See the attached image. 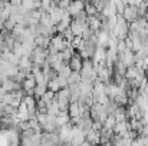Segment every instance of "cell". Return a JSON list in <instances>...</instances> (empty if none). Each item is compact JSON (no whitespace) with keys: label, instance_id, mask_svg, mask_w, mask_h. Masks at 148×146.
I'll return each instance as SVG.
<instances>
[{"label":"cell","instance_id":"cell-34","mask_svg":"<svg viewBox=\"0 0 148 146\" xmlns=\"http://www.w3.org/2000/svg\"><path fill=\"white\" fill-rule=\"evenodd\" d=\"M1 40H4V37H3V35H1V32H0V42Z\"/></svg>","mask_w":148,"mask_h":146},{"label":"cell","instance_id":"cell-35","mask_svg":"<svg viewBox=\"0 0 148 146\" xmlns=\"http://www.w3.org/2000/svg\"><path fill=\"white\" fill-rule=\"evenodd\" d=\"M3 3H4V1H3V0H0V7H3Z\"/></svg>","mask_w":148,"mask_h":146},{"label":"cell","instance_id":"cell-2","mask_svg":"<svg viewBox=\"0 0 148 146\" xmlns=\"http://www.w3.org/2000/svg\"><path fill=\"white\" fill-rule=\"evenodd\" d=\"M128 23H132L138 19V9L135 4H130V6H125L122 14H121Z\"/></svg>","mask_w":148,"mask_h":146},{"label":"cell","instance_id":"cell-27","mask_svg":"<svg viewBox=\"0 0 148 146\" xmlns=\"http://www.w3.org/2000/svg\"><path fill=\"white\" fill-rule=\"evenodd\" d=\"M115 7H116V13L118 14H122V12L125 9V3L122 0H118V1H115Z\"/></svg>","mask_w":148,"mask_h":146},{"label":"cell","instance_id":"cell-8","mask_svg":"<svg viewBox=\"0 0 148 146\" xmlns=\"http://www.w3.org/2000/svg\"><path fill=\"white\" fill-rule=\"evenodd\" d=\"M119 59L124 62V65H125L127 67H132V66L135 65V60H134V52H132V50H125V52L119 56Z\"/></svg>","mask_w":148,"mask_h":146},{"label":"cell","instance_id":"cell-25","mask_svg":"<svg viewBox=\"0 0 148 146\" xmlns=\"http://www.w3.org/2000/svg\"><path fill=\"white\" fill-rule=\"evenodd\" d=\"M14 26H16V22H14V20H12V19L9 17V19L4 22V27H3V29H6L7 32H12Z\"/></svg>","mask_w":148,"mask_h":146},{"label":"cell","instance_id":"cell-14","mask_svg":"<svg viewBox=\"0 0 148 146\" xmlns=\"http://www.w3.org/2000/svg\"><path fill=\"white\" fill-rule=\"evenodd\" d=\"M105 56H106V49L98 46L97 50H95V54H94L92 60L94 62H105Z\"/></svg>","mask_w":148,"mask_h":146},{"label":"cell","instance_id":"cell-17","mask_svg":"<svg viewBox=\"0 0 148 146\" xmlns=\"http://www.w3.org/2000/svg\"><path fill=\"white\" fill-rule=\"evenodd\" d=\"M48 90H52L53 93H56V92H59V90H60V86H59L58 77H56V79H53V80H50V82H48Z\"/></svg>","mask_w":148,"mask_h":146},{"label":"cell","instance_id":"cell-19","mask_svg":"<svg viewBox=\"0 0 148 146\" xmlns=\"http://www.w3.org/2000/svg\"><path fill=\"white\" fill-rule=\"evenodd\" d=\"M40 99H42V100L48 105V103H50L52 100H55V93H53L52 90H46V92H45V95L40 97Z\"/></svg>","mask_w":148,"mask_h":146},{"label":"cell","instance_id":"cell-36","mask_svg":"<svg viewBox=\"0 0 148 146\" xmlns=\"http://www.w3.org/2000/svg\"><path fill=\"white\" fill-rule=\"evenodd\" d=\"M145 77H147V79H148V69H147V70H145Z\"/></svg>","mask_w":148,"mask_h":146},{"label":"cell","instance_id":"cell-10","mask_svg":"<svg viewBox=\"0 0 148 146\" xmlns=\"http://www.w3.org/2000/svg\"><path fill=\"white\" fill-rule=\"evenodd\" d=\"M35 45L36 48L48 49L50 45V36H45V35H38L35 37Z\"/></svg>","mask_w":148,"mask_h":146},{"label":"cell","instance_id":"cell-33","mask_svg":"<svg viewBox=\"0 0 148 146\" xmlns=\"http://www.w3.org/2000/svg\"><path fill=\"white\" fill-rule=\"evenodd\" d=\"M143 1H144V0H134V4H135V6H138V4H141Z\"/></svg>","mask_w":148,"mask_h":146},{"label":"cell","instance_id":"cell-1","mask_svg":"<svg viewBox=\"0 0 148 146\" xmlns=\"http://www.w3.org/2000/svg\"><path fill=\"white\" fill-rule=\"evenodd\" d=\"M50 46L55 48L58 52H62V50H65L66 48H69L71 43L68 40H65L60 33H56V35L50 36Z\"/></svg>","mask_w":148,"mask_h":146},{"label":"cell","instance_id":"cell-23","mask_svg":"<svg viewBox=\"0 0 148 146\" xmlns=\"http://www.w3.org/2000/svg\"><path fill=\"white\" fill-rule=\"evenodd\" d=\"M71 73H72V70H71V69H69V66L66 65L62 70H59V72H58V76H60V77H66V79H68Z\"/></svg>","mask_w":148,"mask_h":146},{"label":"cell","instance_id":"cell-29","mask_svg":"<svg viewBox=\"0 0 148 146\" xmlns=\"http://www.w3.org/2000/svg\"><path fill=\"white\" fill-rule=\"evenodd\" d=\"M58 82H59V86H60V89H65V88H68V79H66V77H60V76H58Z\"/></svg>","mask_w":148,"mask_h":146},{"label":"cell","instance_id":"cell-28","mask_svg":"<svg viewBox=\"0 0 148 146\" xmlns=\"http://www.w3.org/2000/svg\"><path fill=\"white\" fill-rule=\"evenodd\" d=\"M62 36H63V39L65 40H68L69 43H71V40H72V37H73V35H72V32H71V29H66L63 33H60Z\"/></svg>","mask_w":148,"mask_h":146},{"label":"cell","instance_id":"cell-26","mask_svg":"<svg viewBox=\"0 0 148 146\" xmlns=\"http://www.w3.org/2000/svg\"><path fill=\"white\" fill-rule=\"evenodd\" d=\"M50 7H53L52 0H40V9H42L43 12H48Z\"/></svg>","mask_w":148,"mask_h":146},{"label":"cell","instance_id":"cell-21","mask_svg":"<svg viewBox=\"0 0 148 146\" xmlns=\"http://www.w3.org/2000/svg\"><path fill=\"white\" fill-rule=\"evenodd\" d=\"M137 9H138V17H145L147 16V4H145V1L138 4Z\"/></svg>","mask_w":148,"mask_h":146},{"label":"cell","instance_id":"cell-4","mask_svg":"<svg viewBox=\"0 0 148 146\" xmlns=\"http://www.w3.org/2000/svg\"><path fill=\"white\" fill-rule=\"evenodd\" d=\"M68 66H69V69L72 70V72H76V73H79L81 70H82V59H81V56H79V53H73V56L71 57V60L68 62Z\"/></svg>","mask_w":148,"mask_h":146},{"label":"cell","instance_id":"cell-15","mask_svg":"<svg viewBox=\"0 0 148 146\" xmlns=\"http://www.w3.org/2000/svg\"><path fill=\"white\" fill-rule=\"evenodd\" d=\"M115 123H116V120H115V117H114V115H108L102 126H103L105 129H112V128L115 126Z\"/></svg>","mask_w":148,"mask_h":146},{"label":"cell","instance_id":"cell-5","mask_svg":"<svg viewBox=\"0 0 148 146\" xmlns=\"http://www.w3.org/2000/svg\"><path fill=\"white\" fill-rule=\"evenodd\" d=\"M86 27H88V23H82V22H78L75 19H72V23L69 26V29H71L73 36H82V33H84V30Z\"/></svg>","mask_w":148,"mask_h":146},{"label":"cell","instance_id":"cell-18","mask_svg":"<svg viewBox=\"0 0 148 146\" xmlns=\"http://www.w3.org/2000/svg\"><path fill=\"white\" fill-rule=\"evenodd\" d=\"M79 82H81V75L76 73V72H72L69 75V77H68V85H71V83H79Z\"/></svg>","mask_w":148,"mask_h":146},{"label":"cell","instance_id":"cell-24","mask_svg":"<svg viewBox=\"0 0 148 146\" xmlns=\"http://www.w3.org/2000/svg\"><path fill=\"white\" fill-rule=\"evenodd\" d=\"M81 42H82V37H81V36H73L72 40H71V48L78 49L79 48V45H81Z\"/></svg>","mask_w":148,"mask_h":146},{"label":"cell","instance_id":"cell-16","mask_svg":"<svg viewBox=\"0 0 148 146\" xmlns=\"http://www.w3.org/2000/svg\"><path fill=\"white\" fill-rule=\"evenodd\" d=\"M84 10H85L86 16H95V14L98 13V10L95 9V6H94L92 3H85V7H84Z\"/></svg>","mask_w":148,"mask_h":146},{"label":"cell","instance_id":"cell-31","mask_svg":"<svg viewBox=\"0 0 148 146\" xmlns=\"http://www.w3.org/2000/svg\"><path fill=\"white\" fill-rule=\"evenodd\" d=\"M4 22H6V20L0 16V30H3V27H4Z\"/></svg>","mask_w":148,"mask_h":146},{"label":"cell","instance_id":"cell-3","mask_svg":"<svg viewBox=\"0 0 148 146\" xmlns=\"http://www.w3.org/2000/svg\"><path fill=\"white\" fill-rule=\"evenodd\" d=\"M84 7H85V3H84L82 0H72L66 10H68V13L71 14V17L73 19L78 13H81V12L84 10Z\"/></svg>","mask_w":148,"mask_h":146},{"label":"cell","instance_id":"cell-22","mask_svg":"<svg viewBox=\"0 0 148 146\" xmlns=\"http://www.w3.org/2000/svg\"><path fill=\"white\" fill-rule=\"evenodd\" d=\"M125 50H128V49H127V45H125V42H124V40H118V42H116V52H118V54L121 56Z\"/></svg>","mask_w":148,"mask_h":146},{"label":"cell","instance_id":"cell-37","mask_svg":"<svg viewBox=\"0 0 148 146\" xmlns=\"http://www.w3.org/2000/svg\"><path fill=\"white\" fill-rule=\"evenodd\" d=\"M147 57H148V52H147Z\"/></svg>","mask_w":148,"mask_h":146},{"label":"cell","instance_id":"cell-20","mask_svg":"<svg viewBox=\"0 0 148 146\" xmlns=\"http://www.w3.org/2000/svg\"><path fill=\"white\" fill-rule=\"evenodd\" d=\"M43 75H45V79H46V82H50V80H53V79H56V77H58V72H55L52 67H50L48 72H45Z\"/></svg>","mask_w":148,"mask_h":146},{"label":"cell","instance_id":"cell-11","mask_svg":"<svg viewBox=\"0 0 148 146\" xmlns=\"http://www.w3.org/2000/svg\"><path fill=\"white\" fill-rule=\"evenodd\" d=\"M19 69L20 70H25V72H30L32 70V62L29 59V56H22L19 59Z\"/></svg>","mask_w":148,"mask_h":146},{"label":"cell","instance_id":"cell-32","mask_svg":"<svg viewBox=\"0 0 148 146\" xmlns=\"http://www.w3.org/2000/svg\"><path fill=\"white\" fill-rule=\"evenodd\" d=\"M125 3V6H130V4H134V0H122Z\"/></svg>","mask_w":148,"mask_h":146},{"label":"cell","instance_id":"cell-30","mask_svg":"<svg viewBox=\"0 0 148 146\" xmlns=\"http://www.w3.org/2000/svg\"><path fill=\"white\" fill-rule=\"evenodd\" d=\"M9 3L13 6H22V0H9Z\"/></svg>","mask_w":148,"mask_h":146},{"label":"cell","instance_id":"cell-9","mask_svg":"<svg viewBox=\"0 0 148 146\" xmlns=\"http://www.w3.org/2000/svg\"><path fill=\"white\" fill-rule=\"evenodd\" d=\"M130 130V125H128V120H125V122H116L115 123V126L112 128V132L115 133V135H119V136H122L124 133H127Z\"/></svg>","mask_w":148,"mask_h":146},{"label":"cell","instance_id":"cell-7","mask_svg":"<svg viewBox=\"0 0 148 146\" xmlns=\"http://www.w3.org/2000/svg\"><path fill=\"white\" fill-rule=\"evenodd\" d=\"M99 13H97L95 16H88V27L92 30V32H98L101 30V19H99Z\"/></svg>","mask_w":148,"mask_h":146},{"label":"cell","instance_id":"cell-13","mask_svg":"<svg viewBox=\"0 0 148 146\" xmlns=\"http://www.w3.org/2000/svg\"><path fill=\"white\" fill-rule=\"evenodd\" d=\"M46 90H48V85H36V86L33 88V96H35V99H36V100L40 99V97L45 95Z\"/></svg>","mask_w":148,"mask_h":146},{"label":"cell","instance_id":"cell-12","mask_svg":"<svg viewBox=\"0 0 148 146\" xmlns=\"http://www.w3.org/2000/svg\"><path fill=\"white\" fill-rule=\"evenodd\" d=\"M68 113L71 117H76L81 115V105L78 102H73V103H69L68 106Z\"/></svg>","mask_w":148,"mask_h":146},{"label":"cell","instance_id":"cell-6","mask_svg":"<svg viewBox=\"0 0 148 146\" xmlns=\"http://www.w3.org/2000/svg\"><path fill=\"white\" fill-rule=\"evenodd\" d=\"M48 13H49L50 20H52V23H53L55 26L60 22V19H62V16H63V10L59 9V7H50L49 10H48Z\"/></svg>","mask_w":148,"mask_h":146}]
</instances>
